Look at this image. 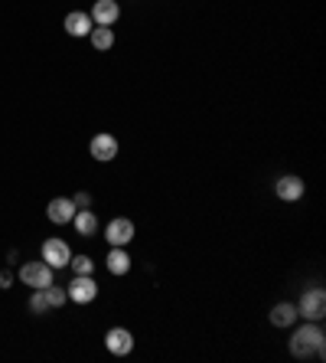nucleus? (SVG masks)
Listing matches in <instances>:
<instances>
[{
	"label": "nucleus",
	"mask_w": 326,
	"mask_h": 363,
	"mask_svg": "<svg viewBox=\"0 0 326 363\" xmlns=\"http://www.w3.org/2000/svg\"><path fill=\"white\" fill-rule=\"evenodd\" d=\"M88 39H92L95 49H111L114 46V29L111 27H92V33H88Z\"/></svg>",
	"instance_id": "nucleus-16"
},
{
	"label": "nucleus",
	"mask_w": 326,
	"mask_h": 363,
	"mask_svg": "<svg viewBox=\"0 0 326 363\" xmlns=\"http://www.w3.org/2000/svg\"><path fill=\"white\" fill-rule=\"evenodd\" d=\"M65 291H69V298H72L75 305H92L95 298H98V282L92 275H75Z\"/></svg>",
	"instance_id": "nucleus-4"
},
{
	"label": "nucleus",
	"mask_w": 326,
	"mask_h": 363,
	"mask_svg": "<svg viewBox=\"0 0 326 363\" xmlns=\"http://www.w3.org/2000/svg\"><path fill=\"white\" fill-rule=\"evenodd\" d=\"M326 315V291L323 288H307L297 301V317L304 321H323Z\"/></svg>",
	"instance_id": "nucleus-2"
},
{
	"label": "nucleus",
	"mask_w": 326,
	"mask_h": 363,
	"mask_svg": "<svg viewBox=\"0 0 326 363\" xmlns=\"http://www.w3.org/2000/svg\"><path fill=\"white\" fill-rule=\"evenodd\" d=\"M69 265H72V272L75 275H92V268H95V262L88 256H72L69 258Z\"/></svg>",
	"instance_id": "nucleus-18"
},
{
	"label": "nucleus",
	"mask_w": 326,
	"mask_h": 363,
	"mask_svg": "<svg viewBox=\"0 0 326 363\" xmlns=\"http://www.w3.org/2000/svg\"><path fill=\"white\" fill-rule=\"evenodd\" d=\"M290 354L297 357V360H310V357L323 360L326 334H323V327H320V321H307L304 327L294 331V337H290Z\"/></svg>",
	"instance_id": "nucleus-1"
},
{
	"label": "nucleus",
	"mask_w": 326,
	"mask_h": 363,
	"mask_svg": "<svg viewBox=\"0 0 326 363\" xmlns=\"http://www.w3.org/2000/svg\"><path fill=\"white\" fill-rule=\"evenodd\" d=\"M294 321H297V305L280 301V305L271 308V324H274V327H290Z\"/></svg>",
	"instance_id": "nucleus-14"
},
{
	"label": "nucleus",
	"mask_w": 326,
	"mask_h": 363,
	"mask_svg": "<svg viewBox=\"0 0 326 363\" xmlns=\"http://www.w3.org/2000/svg\"><path fill=\"white\" fill-rule=\"evenodd\" d=\"M304 180L300 177H294V173H287V177H280L278 183H274V193H278L280 200H287V203H297L300 197H304Z\"/></svg>",
	"instance_id": "nucleus-11"
},
{
	"label": "nucleus",
	"mask_w": 326,
	"mask_h": 363,
	"mask_svg": "<svg viewBox=\"0 0 326 363\" xmlns=\"http://www.w3.org/2000/svg\"><path fill=\"white\" fill-rule=\"evenodd\" d=\"M46 298H49V308H62L65 301H69V291L56 288V285H46Z\"/></svg>",
	"instance_id": "nucleus-19"
},
{
	"label": "nucleus",
	"mask_w": 326,
	"mask_h": 363,
	"mask_svg": "<svg viewBox=\"0 0 326 363\" xmlns=\"http://www.w3.org/2000/svg\"><path fill=\"white\" fill-rule=\"evenodd\" d=\"M72 226L79 236H95V232H98V216H95L92 210H75Z\"/></svg>",
	"instance_id": "nucleus-15"
},
{
	"label": "nucleus",
	"mask_w": 326,
	"mask_h": 363,
	"mask_svg": "<svg viewBox=\"0 0 326 363\" xmlns=\"http://www.w3.org/2000/svg\"><path fill=\"white\" fill-rule=\"evenodd\" d=\"M46 216H49V223L65 226V223H72V216H75V203L69 200V197H56V200L46 203Z\"/></svg>",
	"instance_id": "nucleus-10"
},
{
	"label": "nucleus",
	"mask_w": 326,
	"mask_h": 363,
	"mask_svg": "<svg viewBox=\"0 0 326 363\" xmlns=\"http://www.w3.org/2000/svg\"><path fill=\"white\" fill-rule=\"evenodd\" d=\"M104 262H108V272H111V275H128L130 272V256L124 246H111V252H108Z\"/></svg>",
	"instance_id": "nucleus-13"
},
{
	"label": "nucleus",
	"mask_w": 326,
	"mask_h": 363,
	"mask_svg": "<svg viewBox=\"0 0 326 363\" xmlns=\"http://www.w3.org/2000/svg\"><path fill=\"white\" fill-rule=\"evenodd\" d=\"M65 33H69V37H88V33H92V17H88V13H85V10H72V13H69V17H65Z\"/></svg>",
	"instance_id": "nucleus-12"
},
{
	"label": "nucleus",
	"mask_w": 326,
	"mask_h": 363,
	"mask_svg": "<svg viewBox=\"0 0 326 363\" xmlns=\"http://www.w3.org/2000/svg\"><path fill=\"white\" fill-rule=\"evenodd\" d=\"M10 285H13V272L4 268V272H0V288H10Z\"/></svg>",
	"instance_id": "nucleus-21"
},
{
	"label": "nucleus",
	"mask_w": 326,
	"mask_h": 363,
	"mask_svg": "<svg viewBox=\"0 0 326 363\" xmlns=\"http://www.w3.org/2000/svg\"><path fill=\"white\" fill-rule=\"evenodd\" d=\"M88 17H92L95 27H114L118 17H121V7H118V0H95Z\"/></svg>",
	"instance_id": "nucleus-8"
},
{
	"label": "nucleus",
	"mask_w": 326,
	"mask_h": 363,
	"mask_svg": "<svg viewBox=\"0 0 326 363\" xmlns=\"http://www.w3.org/2000/svg\"><path fill=\"white\" fill-rule=\"evenodd\" d=\"M104 239L111 242V246H124V249H128V242L134 239V223L124 220V216L111 220L108 226H104Z\"/></svg>",
	"instance_id": "nucleus-9"
},
{
	"label": "nucleus",
	"mask_w": 326,
	"mask_h": 363,
	"mask_svg": "<svg viewBox=\"0 0 326 363\" xmlns=\"http://www.w3.org/2000/svg\"><path fill=\"white\" fill-rule=\"evenodd\" d=\"M53 275H56V268L46 265L43 258L39 262H27V265H20V282L29 288H46L53 285Z\"/></svg>",
	"instance_id": "nucleus-3"
},
{
	"label": "nucleus",
	"mask_w": 326,
	"mask_h": 363,
	"mask_svg": "<svg viewBox=\"0 0 326 363\" xmlns=\"http://www.w3.org/2000/svg\"><path fill=\"white\" fill-rule=\"evenodd\" d=\"M29 311H33V315H46V311H53V308H49V298H46V288H36V291H33V298H29Z\"/></svg>",
	"instance_id": "nucleus-17"
},
{
	"label": "nucleus",
	"mask_w": 326,
	"mask_h": 363,
	"mask_svg": "<svg viewBox=\"0 0 326 363\" xmlns=\"http://www.w3.org/2000/svg\"><path fill=\"white\" fill-rule=\"evenodd\" d=\"M104 347H108V354L114 357H128L134 350V334H130L128 327H111L108 334H104Z\"/></svg>",
	"instance_id": "nucleus-5"
},
{
	"label": "nucleus",
	"mask_w": 326,
	"mask_h": 363,
	"mask_svg": "<svg viewBox=\"0 0 326 363\" xmlns=\"http://www.w3.org/2000/svg\"><path fill=\"white\" fill-rule=\"evenodd\" d=\"M69 258H72V249L65 246L62 239H56V236H53V239L43 242V262H46V265L65 268V265H69Z\"/></svg>",
	"instance_id": "nucleus-7"
},
{
	"label": "nucleus",
	"mask_w": 326,
	"mask_h": 363,
	"mask_svg": "<svg viewBox=\"0 0 326 363\" xmlns=\"http://www.w3.org/2000/svg\"><path fill=\"white\" fill-rule=\"evenodd\" d=\"M88 151H92L95 161H102V164L114 161V157H118V138H114V134H108V131L95 134L92 144H88Z\"/></svg>",
	"instance_id": "nucleus-6"
},
{
	"label": "nucleus",
	"mask_w": 326,
	"mask_h": 363,
	"mask_svg": "<svg viewBox=\"0 0 326 363\" xmlns=\"http://www.w3.org/2000/svg\"><path fill=\"white\" fill-rule=\"evenodd\" d=\"M72 203H75V210H88V206H92V197H88V193H75L72 197Z\"/></svg>",
	"instance_id": "nucleus-20"
}]
</instances>
